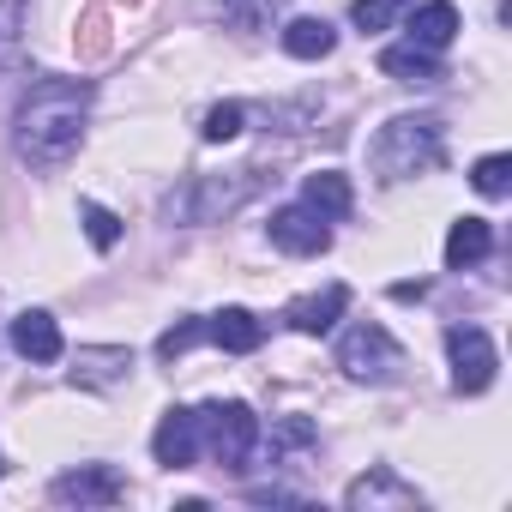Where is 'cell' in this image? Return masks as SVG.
<instances>
[{
    "label": "cell",
    "mask_w": 512,
    "mask_h": 512,
    "mask_svg": "<svg viewBox=\"0 0 512 512\" xmlns=\"http://www.w3.org/2000/svg\"><path fill=\"white\" fill-rule=\"evenodd\" d=\"M404 7H410V0H356L350 19H356V31H386Z\"/></svg>",
    "instance_id": "d4e9b609"
},
{
    "label": "cell",
    "mask_w": 512,
    "mask_h": 512,
    "mask_svg": "<svg viewBox=\"0 0 512 512\" xmlns=\"http://www.w3.org/2000/svg\"><path fill=\"white\" fill-rule=\"evenodd\" d=\"M121 494H127V482H121L115 464H79V470H67V476L49 482L55 506H115Z\"/></svg>",
    "instance_id": "52a82bcc"
},
{
    "label": "cell",
    "mask_w": 512,
    "mask_h": 512,
    "mask_svg": "<svg viewBox=\"0 0 512 512\" xmlns=\"http://www.w3.org/2000/svg\"><path fill=\"white\" fill-rule=\"evenodd\" d=\"M13 350H19L25 362H61V326H55V314L25 308V314L13 320Z\"/></svg>",
    "instance_id": "5bb4252c"
},
{
    "label": "cell",
    "mask_w": 512,
    "mask_h": 512,
    "mask_svg": "<svg viewBox=\"0 0 512 512\" xmlns=\"http://www.w3.org/2000/svg\"><path fill=\"white\" fill-rule=\"evenodd\" d=\"M79 223H85V235H91L97 253H109V247L121 241V217H115L109 205H97V199H79Z\"/></svg>",
    "instance_id": "7402d4cb"
},
{
    "label": "cell",
    "mask_w": 512,
    "mask_h": 512,
    "mask_svg": "<svg viewBox=\"0 0 512 512\" xmlns=\"http://www.w3.org/2000/svg\"><path fill=\"white\" fill-rule=\"evenodd\" d=\"M19 31H25V0H0V67L13 61V49H19Z\"/></svg>",
    "instance_id": "4316f807"
},
{
    "label": "cell",
    "mask_w": 512,
    "mask_h": 512,
    "mask_svg": "<svg viewBox=\"0 0 512 512\" xmlns=\"http://www.w3.org/2000/svg\"><path fill=\"white\" fill-rule=\"evenodd\" d=\"M127 7H133V0H127Z\"/></svg>",
    "instance_id": "4dcf8cb0"
},
{
    "label": "cell",
    "mask_w": 512,
    "mask_h": 512,
    "mask_svg": "<svg viewBox=\"0 0 512 512\" xmlns=\"http://www.w3.org/2000/svg\"><path fill=\"white\" fill-rule=\"evenodd\" d=\"M338 368H344L350 380L392 386V380L404 374V350H398V338H392L386 326H356V332H344V344H338Z\"/></svg>",
    "instance_id": "5b68a950"
},
{
    "label": "cell",
    "mask_w": 512,
    "mask_h": 512,
    "mask_svg": "<svg viewBox=\"0 0 512 512\" xmlns=\"http://www.w3.org/2000/svg\"><path fill=\"white\" fill-rule=\"evenodd\" d=\"M193 416H199V446H211V458L223 470H241L253 458V446H260V416H253L241 398H217V404H205Z\"/></svg>",
    "instance_id": "3957f363"
},
{
    "label": "cell",
    "mask_w": 512,
    "mask_h": 512,
    "mask_svg": "<svg viewBox=\"0 0 512 512\" xmlns=\"http://www.w3.org/2000/svg\"><path fill=\"white\" fill-rule=\"evenodd\" d=\"M151 452L163 470H187L199 458V416L193 410H163L157 434H151Z\"/></svg>",
    "instance_id": "8fae6325"
},
{
    "label": "cell",
    "mask_w": 512,
    "mask_h": 512,
    "mask_svg": "<svg viewBox=\"0 0 512 512\" xmlns=\"http://www.w3.org/2000/svg\"><path fill=\"white\" fill-rule=\"evenodd\" d=\"M127 374H133V350L127 344H85L73 356V386H85V392H109Z\"/></svg>",
    "instance_id": "30bf717a"
},
{
    "label": "cell",
    "mask_w": 512,
    "mask_h": 512,
    "mask_svg": "<svg viewBox=\"0 0 512 512\" xmlns=\"http://www.w3.org/2000/svg\"><path fill=\"white\" fill-rule=\"evenodd\" d=\"M320 434H314V422H302V416H290V422H278V434H272V452H290V446H314Z\"/></svg>",
    "instance_id": "83f0119b"
},
{
    "label": "cell",
    "mask_w": 512,
    "mask_h": 512,
    "mask_svg": "<svg viewBox=\"0 0 512 512\" xmlns=\"http://www.w3.org/2000/svg\"><path fill=\"white\" fill-rule=\"evenodd\" d=\"M332 25L326 19H290L284 25V55H296V61H326L332 55Z\"/></svg>",
    "instance_id": "ac0fdd59"
},
{
    "label": "cell",
    "mask_w": 512,
    "mask_h": 512,
    "mask_svg": "<svg viewBox=\"0 0 512 512\" xmlns=\"http://www.w3.org/2000/svg\"><path fill=\"white\" fill-rule=\"evenodd\" d=\"M392 296L398 302H416V296H428V284H392Z\"/></svg>",
    "instance_id": "f546056e"
},
{
    "label": "cell",
    "mask_w": 512,
    "mask_h": 512,
    "mask_svg": "<svg viewBox=\"0 0 512 512\" xmlns=\"http://www.w3.org/2000/svg\"><path fill=\"white\" fill-rule=\"evenodd\" d=\"M91 115V79H37L13 115V151L31 169H67Z\"/></svg>",
    "instance_id": "6da1fadb"
},
{
    "label": "cell",
    "mask_w": 512,
    "mask_h": 512,
    "mask_svg": "<svg viewBox=\"0 0 512 512\" xmlns=\"http://www.w3.org/2000/svg\"><path fill=\"white\" fill-rule=\"evenodd\" d=\"M272 247H284V253H296V260H308V253H326V247H332V229H326L320 211L284 205V211H272Z\"/></svg>",
    "instance_id": "9c48e42d"
},
{
    "label": "cell",
    "mask_w": 512,
    "mask_h": 512,
    "mask_svg": "<svg viewBox=\"0 0 512 512\" xmlns=\"http://www.w3.org/2000/svg\"><path fill=\"white\" fill-rule=\"evenodd\" d=\"M452 37H458V7H452V0H428V7L410 19V43L428 49V55L452 49Z\"/></svg>",
    "instance_id": "e0dca14e"
},
{
    "label": "cell",
    "mask_w": 512,
    "mask_h": 512,
    "mask_svg": "<svg viewBox=\"0 0 512 512\" xmlns=\"http://www.w3.org/2000/svg\"><path fill=\"white\" fill-rule=\"evenodd\" d=\"M205 338L217 344V350H229V356H253L266 344V326L253 320L247 308H217L211 320H205Z\"/></svg>",
    "instance_id": "4fadbf2b"
},
{
    "label": "cell",
    "mask_w": 512,
    "mask_h": 512,
    "mask_svg": "<svg viewBox=\"0 0 512 512\" xmlns=\"http://www.w3.org/2000/svg\"><path fill=\"white\" fill-rule=\"evenodd\" d=\"M446 356H452V386L464 398H476V392L494 386L500 356H494V338L482 326H446Z\"/></svg>",
    "instance_id": "8992f818"
},
{
    "label": "cell",
    "mask_w": 512,
    "mask_h": 512,
    "mask_svg": "<svg viewBox=\"0 0 512 512\" xmlns=\"http://www.w3.org/2000/svg\"><path fill=\"white\" fill-rule=\"evenodd\" d=\"M73 49H79V61H103V55H109V13H103V7H85V13H79Z\"/></svg>",
    "instance_id": "44dd1931"
},
{
    "label": "cell",
    "mask_w": 512,
    "mask_h": 512,
    "mask_svg": "<svg viewBox=\"0 0 512 512\" xmlns=\"http://www.w3.org/2000/svg\"><path fill=\"white\" fill-rule=\"evenodd\" d=\"M344 308H350V290H344V284H326V290H314V296L290 302V308H284V326H290V332L320 338V332H332V326H338V314H344Z\"/></svg>",
    "instance_id": "7c38bea8"
},
{
    "label": "cell",
    "mask_w": 512,
    "mask_h": 512,
    "mask_svg": "<svg viewBox=\"0 0 512 512\" xmlns=\"http://www.w3.org/2000/svg\"><path fill=\"white\" fill-rule=\"evenodd\" d=\"M284 7H290V0H217V13H223L235 31H266Z\"/></svg>",
    "instance_id": "ffe728a7"
},
{
    "label": "cell",
    "mask_w": 512,
    "mask_h": 512,
    "mask_svg": "<svg viewBox=\"0 0 512 512\" xmlns=\"http://www.w3.org/2000/svg\"><path fill=\"white\" fill-rule=\"evenodd\" d=\"M253 187H260V175H253V169H235L229 181L223 175H199L193 187H181V193H169L163 199V217L175 223H211V217H223V211H235Z\"/></svg>",
    "instance_id": "277c9868"
},
{
    "label": "cell",
    "mask_w": 512,
    "mask_h": 512,
    "mask_svg": "<svg viewBox=\"0 0 512 512\" xmlns=\"http://www.w3.org/2000/svg\"><path fill=\"white\" fill-rule=\"evenodd\" d=\"M193 344H205V320H181V326H169V332L157 338V356L175 362V356H187Z\"/></svg>",
    "instance_id": "484cf974"
},
{
    "label": "cell",
    "mask_w": 512,
    "mask_h": 512,
    "mask_svg": "<svg viewBox=\"0 0 512 512\" xmlns=\"http://www.w3.org/2000/svg\"><path fill=\"white\" fill-rule=\"evenodd\" d=\"M440 157H446V139H440V121H428V115H398L368 145V163H374L380 181L428 175V169H440Z\"/></svg>",
    "instance_id": "7a4b0ae2"
},
{
    "label": "cell",
    "mask_w": 512,
    "mask_h": 512,
    "mask_svg": "<svg viewBox=\"0 0 512 512\" xmlns=\"http://www.w3.org/2000/svg\"><path fill=\"white\" fill-rule=\"evenodd\" d=\"M380 73H392L398 85H434V79H440V61H434L428 49L404 43V49H386V55H380Z\"/></svg>",
    "instance_id": "d6986e66"
},
{
    "label": "cell",
    "mask_w": 512,
    "mask_h": 512,
    "mask_svg": "<svg viewBox=\"0 0 512 512\" xmlns=\"http://www.w3.org/2000/svg\"><path fill=\"white\" fill-rule=\"evenodd\" d=\"M488 253H494V229H488V217H458V223L446 229V266H452V272L482 266Z\"/></svg>",
    "instance_id": "9a60e30c"
},
{
    "label": "cell",
    "mask_w": 512,
    "mask_h": 512,
    "mask_svg": "<svg viewBox=\"0 0 512 512\" xmlns=\"http://www.w3.org/2000/svg\"><path fill=\"white\" fill-rule=\"evenodd\" d=\"M470 181H476V193H482V199H506V193H512V157H500V151H494V157H482V163L470 169Z\"/></svg>",
    "instance_id": "603a6c76"
},
{
    "label": "cell",
    "mask_w": 512,
    "mask_h": 512,
    "mask_svg": "<svg viewBox=\"0 0 512 512\" xmlns=\"http://www.w3.org/2000/svg\"><path fill=\"white\" fill-rule=\"evenodd\" d=\"M247 500H253V506H308V500L290 494V488H247Z\"/></svg>",
    "instance_id": "f1b7e54d"
},
{
    "label": "cell",
    "mask_w": 512,
    "mask_h": 512,
    "mask_svg": "<svg viewBox=\"0 0 512 512\" xmlns=\"http://www.w3.org/2000/svg\"><path fill=\"white\" fill-rule=\"evenodd\" d=\"M241 121H247V109H241V103H217V109H205L199 133H205V145H223V139H235V133H241Z\"/></svg>",
    "instance_id": "cb8c5ba5"
},
{
    "label": "cell",
    "mask_w": 512,
    "mask_h": 512,
    "mask_svg": "<svg viewBox=\"0 0 512 512\" xmlns=\"http://www.w3.org/2000/svg\"><path fill=\"white\" fill-rule=\"evenodd\" d=\"M302 205H308V211H320L326 223H338V217H350V211H356V193H350V181H344L338 169H320V175H308V181H302Z\"/></svg>",
    "instance_id": "2e32d148"
},
{
    "label": "cell",
    "mask_w": 512,
    "mask_h": 512,
    "mask_svg": "<svg viewBox=\"0 0 512 512\" xmlns=\"http://www.w3.org/2000/svg\"><path fill=\"white\" fill-rule=\"evenodd\" d=\"M344 506H350V512H416L422 494H416L410 482H398L392 470H368V476H356V482L344 488Z\"/></svg>",
    "instance_id": "ba28073f"
}]
</instances>
